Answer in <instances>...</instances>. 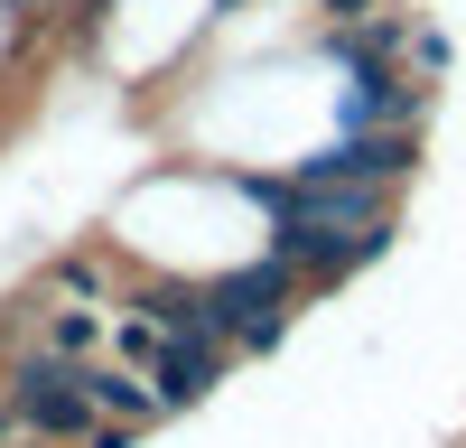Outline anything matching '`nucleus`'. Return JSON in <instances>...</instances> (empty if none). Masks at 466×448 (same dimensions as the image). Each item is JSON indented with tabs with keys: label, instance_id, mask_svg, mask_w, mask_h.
I'll use <instances>...</instances> for the list:
<instances>
[{
	"label": "nucleus",
	"instance_id": "f257e3e1",
	"mask_svg": "<svg viewBox=\"0 0 466 448\" xmlns=\"http://www.w3.org/2000/svg\"><path fill=\"white\" fill-rule=\"evenodd\" d=\"M420 168V131H336L327 149H308V159H289L280 178L318 187V178H355V187H410Z\"/></svg>",
	"mask_w": 466,
	"mask_h": 448
},
{
	"label": "nucleus",
	"instance_id": "f03ea898",
	"mask_svg": "<svg viewBox=\"0 0 466 448\" xmlns=\"http://www.w3.org/2000/svg\"><path fill=\"white\" fill-rule=\"evenodd\" d=\"M224 346H215V336H159V355H149L140 373H149V402H159V411H197L215 383H224Z\"/></svg>",
	"mask_w": 466,
	"mask_h": 448
},
{
	"label": "nucleus",
	"instance_id": "7ed1b4c3",
	"mask_svg": "<svg viewBox=\"0 0 466 448\" xmlns=\"http://www.w3.org/2000/svg\"><path fill=\"white\" fill-rule=\"evenodd\" d=\"M75 392L94 402V421H131V430H159V421H168V411L149 402V373L112 364V355H85V364H75Z\"/></svg>",
	"mask_w": 466,
	"mask_h": 448
},
{
	"label": "nucleus",
	"instance_id": "20e7f679",
	"mask_svg": "<svg viewBox=\"0 0 466 448\" xmlns=\"http://www.w3.org/2000/svg\"><path fill=\"white\" fill-rule=\"evenodd\" d=\"M131 318H149L159 336H197V280H168V271H140V280H122L112 290Z\"/></svg>",
	"mask_w": 466,
	"mask_h": 448
},
{
	"label": "nucleus",
	"instance_id": "39448f33",
	"mask_svg": "<svg viewBox=\"0 0 466 448\" xmlns=\"http://www.w3.org/2000/svg\"><path fill=\"white\" fill-rule=\"evenodd\" d=\"M37 346L47 355H66V364H85V355H103V327H112V309H75V299H37Z\"/></svg>",
	"mask_w": 466,
	"mask_h": 448
},
{
	"label": "nucleus",
	"instance_id": "423d86ee",
	"mask_svg": "<svg viewBox=\"0 0 466 448\" xmlns=\"http://www.w3.org/2000/svg\"><path fill=\"white\" fill-rule=\"evenodd\" d=\"M37 299H75V309H112V271L94 252H66V261H47L37 271Z\"/></svg>",
	"mask_w": 466,
	"mask_h": 448
},
{
	"label": "nucleus",
	"instance_id": "0eeeda50",
	"mask_svg": "<svg viewBox=\"0 0 466 448\" xmlns=\"http://www.w3.org/2000/svg\"><path fill=\"white\" fill-rule=\"evenodd\" d=\"M131 439H140L131 421H94V430H85V439H75V448H131Z\"/></svg>",
	"mask_w": 466,
	"mask_h": 448
},
{
	"label": "nucleus",
	"instance_id": "6e6552de",
	"mask_svg": "<svg viewBox=\"0 0 466 448\" xmlns=\"http://www.w3.org/2000/svg\"><path fill=\"white\" fill-rule=\"evenodd\" d=\"M410 56H420V66L439 75V66H448V37H439V28H410Z\"/></svg>",
	"mask_w": 466,
	"mask_h": 448
},
{
	"label": "nucleus",
	"instance_id": "1a4fd4ad",
	"mask_svg": "<svg viewBox=\"0 0 466 448\" xmlns=\"http://www.w3.org/2000/svg\"><path fill=\"white\" fill-rule=\"evenodd\" d=\"M382 0H327V28H355V19H373Z\"/></svg>",
	"mask_w": 466,
	"mask_h": 448
},
{
	"label": "nucleus",
	"instance_id": "9d476101",
	"mask_svg": "<svg viewBox=\"0 0 466 448\" xmlns=\"http://www.w3.org/2000/svg\"><path fill=\"white\" fill-rule=\"evenodd\" d=\"M10 439H19V421H10V411H0V448H10Z\"/></svg>",
	"mask_w": 466,
	"mask_h": 448
}]
</instances>
